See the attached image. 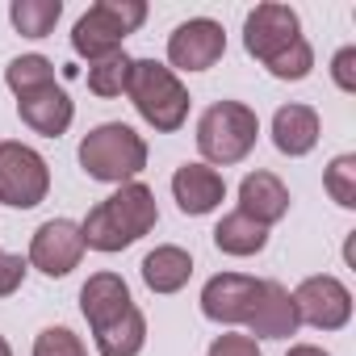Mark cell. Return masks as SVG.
<instances>
[{
  "label": "cell",
  "mask_w": 356,
  "mask_h": 356,
  "mask_svg": "<svg viewBox=\"0 0 356 356\" xmlns=\"http://www.w3.org/2000/svg\"><path fill=\"white\" fill-rule=\"evenodd\" d=\"M130 306H134L130 285L118 273H92L84 281V289H80V310H84V318H88L92 331L105 327V323H113V318H122Z\"/></svg>",
  "instance_id": "e0dca14e"
},
{
  "label": "cell",
  "mask_w": 356,
  "mask_h": 356,
  "mask_svg": "<svg viewBox=\"0 0 356 356\" xmlns=\"http://www.w3.org/2000/svg\"><path fill=\"white\" fill-rule=\"evenodd\" d=\"M84 235L80 222L72 218H47L34 239H30V268L47 273V277H67L80 260H84Z\"/></svg>",
  "instance_id": "30bf717a"
},
{
  "label": "cell",
  "mask_w": 356,
  "mask_h": 356,
  "mask_svg": "<svg viewBox=\"0 0 356 356\" xmlns=\"http://www.w3.org/2000/svg\"><path fill=\"white\" fill-rule=\"evenodd\" d=\"M126 97L138 109V118L147 126H155L159 134H172L189 122V88L181 84L168 63L155 59H134L130 63V80H126Z\"/></svg>",
  "instance_id": "7a4b0ae2"
},
{
  "label": "cell",
  "mask_w": 356,
  "mask_h": 356,
  "mask_svg": "<svg viewBox=\"0 0 356 356\" xmlns=\"http://www.w3.org/2000/svg\"><path fill=\"white\" fill-rule=\"evenodd\" d=\"M260 298V281L256 277H243V273H218L206 281L202 289V314L210 323H222V327H243L252 306Z\"/></svg>",
  "instance_id": "8fae6325"
},
{
  "label": "cell",
  "mask_w": 356,
  "mask_h": 356,
  "mask_svg": "<svg viewBox=\"0 0 356 356\" xmlns=\"http://www.w3.org/2000/svg\"><path fill=\"white\" fill-rule=\"evenodd\" d=\"M239 214H248L260 227H273L289 214V189L273 172H248L239 185Z\"/></svg>",
  "instance_id": "9a60e30c"
},
{
  "label": "cell",
  "mask_w": 356,
  "mask_h": 356,
  "mask_svg": "<svg viewBox=\"0 0 356 356\" xmlns=\"http://www.w3.org/2000/svg\"><path fill=\"white\" fill-rule=\"evenodd\" d=\"M193 277V256L176 243H159L143 256V285L151 293H181Z\"/></svg>",
  "instance_id": "ac0fdd59"
},
{
  "label": "cell",
  "mask_w": 356,
  "mask_h": 356,
  "mask_svg": "<svg viewBox=\"0 0 356 356\" xmlns=\"http://www.w3.org/2000/svg\"><path fill=\"white\" fill-rule=\"evenodd\" d=\"M293 42H302V22L289 5H256L243 22V51L256 59V63H273L281 59Z\"/></svg>",
  "instance_id": "ba28073f"
},
{
  "label": "cell",
  "mask_w": 356,
  "mask_h": 356,
  "mask_svg": "<svg viewBox=\"0 0 356 356\" xmlns=\"http://www.w3.org/2000/svg\"><path fill=\"white\" fill-rule=\"evenodd\" d=\"M289 298H293L298 323H306V327H314V331H339V327H348V318H352V293H348V285H343L339 277H331V273L306 277Z\"/></svg>",
  "instance_id": "52a82bcc"
},
{
  "label": "cell",
  "mask_w": 356,
  "mask_h": 356,
  "mask_svg": "<svg viewBox=\"0 0 356 356\" xmlns=\"http://www.w3.org/2000/svg\"><path fill=\"white\" fill-rule=\"evenodd\" d=\"M130 55L126 51H113V55H105V59H97V63H88V92H97V97H122L126 92V80H130Z\"/></svg>",
  "instance_id": "603a6c76"
},
{
  "label": "cell",
  "mask_w": 356,
  "mask_h": 356,
  "mask_svg": "<svg viewBox=\"0 0 356 356\" xmlns=\"http://www.w3.org/2000/svg\"><path fill=\"white\" fill-rule=\"evenodd\" d=\"M331 80H335V88L356 92V47L335 51V59H331Z\"/></svg>",
  "instance_id": "f1b7e54d"
},
{
  "label": "cell",
  "mask_w": 356,
  "mask_h": 356,
  "mask_svg": "<svg viewBox=\"0 0 356 356\" xmlns=\"http://www.w3.org/2000/svg\"><path fill=\"white\" fill-rule=\"evenodd\" d=\"M26 273H30V260H22L13 252H0V298H13L22 289Z\"/></svg>",
  "instance_id": "4316f807"
},
{
  "label": "cell",
  "mask_w": 356,
  "mask_h": 356,
  "mask_svg": "<svg viewBox=\"0 0 356 356\" xmlns=\"http://www.w3.org/2000/svg\"><path fill=\"white\" fill-rule=\"evenodd\" d=\"M92 343H97L101 356H138L143 343H147V318H143V310L130 306L122 318L97 327L92 331Z\"/></svg>",
  "instance_id": "d6986e66"
},
{
  "label": "cell",
  "mask_w": 356,
  "mask_h": 356,
  "mask_svg": "<svg viewBox=\"0 0 356 356\" xmlns=\"http://www.w3.org/2000/svg\"><path fill=\"white\" fill-rule=\"evenodd\" d=\"M323 189L331 193V202L335 206H343V210H356V155H335L331 163H327V172H323Z\"/></svg>",
  "instance_id": "cb8c5ba5"
},
{
  "label": "cell",
  "mask_w": 356,
  "mask_h": 356,
  "mask_svg": "<svg viewBox=\"0 0 356 356\" xmlns=\"http://www.w3.org/2000/svg\"><path fill=\"white\" fill-rule=\"evenodd\" d=\"M227 55V30L214 17H189L168 34L172 72H206Z\"/></svg>",
  "instance_id": "9c48e42d"
},
{
  "label": "cell",
  "mask_w": 356,
  "mask_h": 356,
  "mask_svg": "<svg viewBox=\"0 0 356 356\" xmlns=\"http://www.w3.org/2000/svg\"><path fill=\"white\" fill-rule=\"evenodd\" d=\"M285 356H331L327 348H318V343H293Z\"/></svg>",
  "instance_id": "f546056e"
},
{
  "label": "cell",
  "mask_w": 356,
  "mask_h": 356,
  "mask_svg": "<svg viewBox=\"0 0 356 356\" xmlns=\"http://www.w3.org/2000/svg\"><path fill=\"white\" fill-rule=\"evenodd\" d=\"M310 67H314V51H310V42L302 38V42H293L281 59L268 63V76H277V80H306Z\"/></svg>",
  "instance_id": "484cf974"
},
{
  "label": "cell",
  "mask_w": 356,
  "mask_h": 356,
  "mask_svg": "<svg viewBox=\"0 0 356 356\" xmlns=\"http://www.w3.org/2000/svg\"><path fill=\"white\" fill-rule=\"evenodd\" d=\"M0 356H13V348H9V339L0 335Z\"/></svg>",
  "instance_id": "4dcf8cb0"
},
{
  "label": "cell",
  "mask_w": 356,
  "mask_h": 356,
  "mask_svg": "<svg viewBox=\"0 0 356 356\" xmlns=\"http://www.w3.org/2000/svg\"><path fill=\"white\" fill-rule=\"evenodd\" d=\"M51 193V168L30 143H0V202L13 210H34Z\"/></svg>",
  "instance_id": "8992f818"
},
{
  "label": "cell",
  "mask_w": 356,
  "mask_h": 356,
  "mask_svg": "<svg viewBox=\"0 0 356 356\" xmlns=\"http://www.w3.org/2000/svg\"><path fill=\"white\" fill-rule=\"evenodd\" d=\"M172 197L181 206V214L202 218V214H214L227 202V181L210 163H181L172 176Z\"/></svg>",
  "instance_id": "7c38bea8"
},
{
  "label": "cell",
  "mask_w": 356,
  "mask_h": 356,
  "mask_svg": "<svg viewBox=\"0 0 356 356\" xmlns=\"http://www.w3.org/2000/svg\"><path fill=\"white\" fill-rule=\"evenodd\" d=\"M318 134H323L318 113H314L310 105H302V101H289V105H281V109L273 113V143H277V151L289 155V159L310 155V151L318 147Z\"/></svg>",
  "instance_id": "2e32d148"
},
{
  "label": "cell",
  "mask_w": 356,
  "mask_h": 356,
  "mask_svg": "<svg viewBox=\"0 0 356 356\" xmlns=\"http://www.w3.org/2000/svg\"><path fill=\"white\" fill-rule=\"evenodd\" d=\"M243 327H248L252 339H289L302 327L289 289L281 281H260V298H256V306H252Z\"/></svg>",
  "instance_id": "4fadbf2b"
},
{
  "label": "cell",
  "mask_w": 356,
  "mask_h": 356,
  "mask_svg": "<svg viewBox=\"0 0 356 356\" xmlns=\"http://www.w3.org/2000/svg\"><path fill=\"white\" fill-rule=\"evenodd\" d=\"M80 168L101 185H130L147 168V143L126 122H101L80 138Z\"/></svg>",
  "instance_id": "3957f363"
},
{
  "label": "cell",
  "mask_w": 356,
  "mask_h": 356,
  "mask_svg": "<svg viewBox=\"0 0 356 356\" xmlns=\"http://www.w3.org/2000/svg\"><path fill=\"white\" fill-rule=\"evenodd\" d=\"M5 84L13 88V97L38 92V88L55 84V63H51L47 55H17V59L5 67Z\"/></svg>",
  "instance_id": "7402d4cb"
},
{
  "label": "cell",
  "mask_w": 356,
  "mask_h": 356,
  "mask_svg": "<svg viewBox=\"0 0 356 356\" xmlns=\"http://www.w3.org/2000/svg\"><path fill=\"white\" fill-rule=\"evenodd\" d=\"M214 248L218 252H227V256H260L264 248H268V227H260V222H252L248 214H227L218 227H214Z\"/></svg>",
  "instance_id": "ffe728a7"
},
{
  "label": "cell",
  "mask_w": 356,
  "mask_h": 356,
  "mask_svg": "<svg viewBox=\"0 0 356 356\" xmlns=\"http://www.w3.org/2000/svg\"><path fill=\"white\" fill-rule=\"evenodd\" d=\"M206 356H264V352H260V343L252 335H235L231 331V335H218Z\"/></svg>",
  "instance_id": "83f0119b"
},
{
  "label": "cell",
  "mask_w": 356,
  "mask_h": 356,
  "mask_svg": "<svg viewBox=\"0 0 356 356\" xmlns=\"http://www.w3.org/2000/svg\"><path fill=\"white\" fill-rule=\"evenodd\" d=\"M17 113H22V122H26L34 134L59 138V134H67V126H72V118H76V105H72V97H67L59 84H47V88H38V92L17 97Z\"/></svg>",
  "instance_id": "5bb4252c"
},
{
  "label": "cell",
  "mask_w": 356,
  "mask_h": 356,
  "mask_svg": "<svg viewBox=\"0 0 356 356\" xmlns=\"http://www.w3.org/2000/svg\"><path fill=\"white\" fill-rule=\"evenodd\" d=\"M147 22V5L143 0H97V5L76 22L72 30V51L88 63L122 51L126 34H134Z\"/></svg>",
  "instance_id": "5b68a950"
},
{
  "label": "cell",
  "mask_w": 356,
  "mask_h": 356,
  "mask_svg": "<svg viewBox=\"0 0 356 356\" xmlns=\"http://www.w3.org/2000/svg\"><path fill=\"white\" fill-rule=\"evenodd\" d=\"M155 222H159L155 193L143 181H130V185H118V193H109L105 202H97L88 210V218L80 222V235H84V248L109 256V252H126L130 243L151 235Z\"/></svg>",
  "instance_id": "6da1fadb"
},
{
  "label": "cell",
  "mask_w": 356,
  "mask_h": 356,
  "mask_svg": "<svg viewBox=\"0 0 356 356\" xmlns=\"http://www.w3.org/2000/svg\"><path fill=\"white\" fill-rule=\"evenodd\" d=\"M34 356H88V352L72 327H42L34 339Z\"/></svg>",
  "instance_id": "d4e9b609"
},
{
  "label": "cell",
  "mask_w": 356,
  "mask_h": 356,
  "mask_svg": "<svg viewBox=\"0 0 356 356\" xmlns=\"http://www.w3.org/2000/svg\"><path fill=\"white\" fill-rule=\"evenodd\" d=\"M59 17H63L59 0H13V5H9V22H13V30L22 38H47V34H55Z\"/></svg>",
  "instance_id": "44dd1931"
},
{
  "label": "cell",
  "mask_w": 356,
  "mask_h": 356,
  "mask_svg": "<svg viewBox=\"0 0 356 356\" xmlns=\"http://www.w3.org/2000/svg\"><path fill=\"white\" fill-rule=\"evenodd\" d=\"M256 138H260V118L243 101H214L197 118V151H202V163L210 168L243 163Z\"/></svg>",
  "instance_id": "277c9868"
}]
</instances>
